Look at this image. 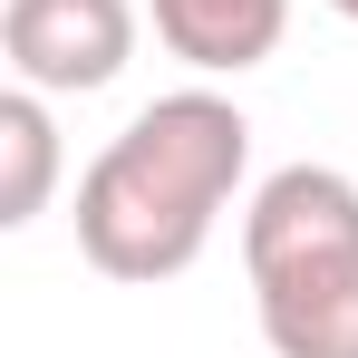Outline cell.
<instances>
[{
	"mask_svg": "<svg viewBox=\"0 0 358 358\" xmlns=\"http://www.w3.org/2000/svg\"><path fill=\"white\" fill-rule=\"evenodd\" d=\"M291 0H155V39L203 78H242L281 49Z\"/></svg>",
	"mask_w": 358,
	"mask_h": 358,
	"instance_id": "obj_4",
	"label": "cell"
},
{
	"mask_svg": "<svg viewBox=\"0 0 358 358\" xmlns=\"http://www.w3.org/2000/svg\"><path fill=\"white\" fill-rule=\"evenodd\" d=\"M252 165V117L213 87H175L136 107L126 136L78 175V252L107 281H175L203 262V242Z\"/></svg>",
	"mask_w": 358,
	"mask_h": 358,
	"instance_id": "obj_1",
	"label": "cell"
},
{
	"mask_svg": "<svg viewBox=\"0 0 358 358\" xmlns=\"http://www.w3.org/2000/svg\"><path fill=\"white\" fill-rule=\"evenodd\" d=\"M329 10H339V20H358V0H329Z\"/></svg>",
	"mask_w": 358,
	"mask_h": 358,
	"instance_id": "obj_6",
	"label": "cell"
},
{
	"mask_svg": "<svg viewBox=\"0 0 358 358\" xmlns=\"http://www.w3.org/2000/svg\"><path fill=\"white\" fill-rule=\"evenodd\" d=\"M10 78L39 97H87L136 59V10L126 0H10L0 10Z\"/></svg>",
	"mask_w": 358,
	"mask_h": 358,
	"instance_id": "obj_3",
	"label": "cell"
},
{
	"mask_svg": "<svg viewBox=\"0 0 358 358\" xmlns=\"http://www.w3.org/2000/svg\"><path fill=\"white\" fill-rule=\"evenodd\" d=\"M49 184H59V117L39 87H10L0 97V233H29L49 213Z\"/></svg>",
	"mask_w": 358,
	"mask_h": 358,
	"instance_id": "obj_5",
	"label": "cell"
},
{
	"mask_svg": "<svg viewBox=\"0 0 358 358\" xmlns=\"http://www.w3.org/2000/svg\"><path fill=\"white\" fill-rule=\"evenodd\" d=\"M242 262L271 358H358V184L281 165L242 213Z\"/></svg>",
	"mask_w": 358,
	"mask_h": 358,
	"instance_id": "obj_2",
	"label": "cell"
}]
</instances>
